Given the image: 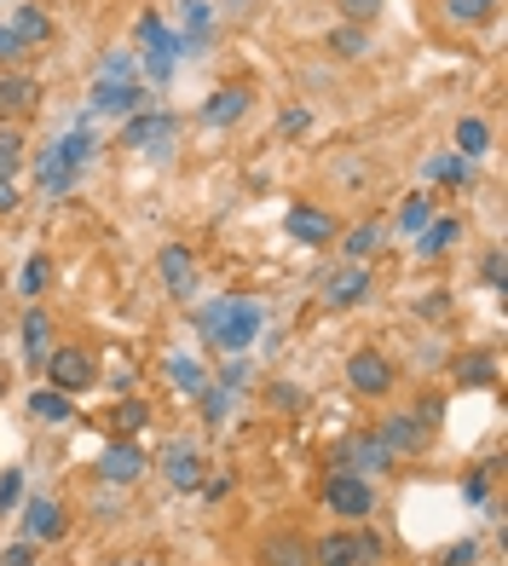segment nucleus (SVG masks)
<instances>
[{
    "label": "nucleus",
    "mask_w": 508,
    "mask_h": 566,
    "mask_svg": "<svg viewBox=\"0 0 508 566\" xmlns=\"http://www.w3.org/2000/svg\"><path fill=\"white\" fill-rule=\"evenodd\" d=\"M260 300L255 295H220V300H209V307L197 313V330L214 341V347H226L232 358L237 353H249L255 347V335H260Z\"/></svg>",
    "instance_id": "obj_1"
},
{
    "label": "nucleus",
    "mask_w": 508,
    "mask_h": 566,
    "mask_svg": "<svg viewBox=\"0 0 508 566\" xmlns=\"http://www.w3.org/2000/svg\"><path fill=\"white\" fill-rule=\"evenodd\" d=\"M388 469H393V451L376 439V428H358V434H347V439L330 445V474L370 480V474H388Z\"/></svg>",
    "instance_id": "obj_2"
},
{
    "label": "nucleus",
    "mask_w": 508,
    "mask_h": 566,
    "mask_svg": "<svg viewBox=\"0 0 508 566\" xmlns=\"http://www.w3.org/2000/svg\"><path fill=\"white\" fill-rule=\"evenodd\" d=\"M139 58H145V75L156 81V87H168L174 70H179V35L162 24L156 12L139 17Z\"/></svg>",
    "instance_id": "obj_3"
},
{
    "label": "nucleus",
    "mask_w": 508,
    "mask_h": 566,
    "mask_svg": "<svg viewBox=\"0 0 508 566\" xmlns=\"http://www.w3.org/2000/svg\"><path fill=\"white\" fill-rule=\"evenodd\" d=\"M312 561L318 566H376L381 561V532H370V526H353V532H335V538H323L312 543Z\"/></svg>",
    "instance_id": "obj_4"
},
{
    "label": "nucleus",
    "mask_w": 508,
    "mask_h": 566,
    "mask_svg": "<svg viewBox=\"0 0 508 566\" xmlns=\"http://www.w3.org/2000/svg\"><path fill=\"white\" fill-rule=\"evenodd\" d=\"M174 139H179V116H168V110H139V116H128V128H121V145L145 151L156 162L174 151Z\"/></svg>",
    "instance_id": "obj_5"
},
{
    "label": "nucleus",
    "mask_w": 508,
    "mask_h": 566,
    "mask_svg": "<svg viewBox=\"0 0 508 566\" xmlns=\"http://www.w3.org/2000/svg\"><path fill=\"white\" fill-rule=\"evenodd\" d=\"M323 503H330V515L358 526V520L376 515V485L358 480V474H330V480H323Z\"/></svg>",
    "instance_id": "obj_6"
},
{
    "label": "nucleus",
    "mask_w": 508,
    "mask_h": 566,
    "mask_svg": "<svg viewBox=\"0 0 508 566\" xmlns=\"http://www.w3.org/2000/svg\"><path fill=\"white\" fill-rule=\"evenodd\" d=\"M40 370H47V376H52V388H58V393H70V399H75V393H87L93 381H98V364H93V353H87V347H52Z\"/></svg>",
    "instance_id": "obj_7"
},
{
    "label": "nucleus",
    "mask_w": 508,
    "mask_h": 566,
    "mask_svg": "<svg viewBox=\"0 0 508 566\" xmlns=\"http://www.w3.org/2000/svg\"><path fill=\"white\" fill-rule=\"evenodd\" d=\"M347 388L358 399H388L393 393V358L388 353H376V347H358L347 358Z\"/></svg>",
    "instance_id": "obj_8"
},
{
    "label": "nucleus",
    "mask_w": 508,
    "mask_h": 566,
    "mask_svg": "<svg viewBox=\"0 0 508 566\" xmlns=\"http://www.w3.org/2000/svg\"><path fill=\"white\" fill-rule=\"evenodd\" d=\"M156 462H162V474H168L174 492H197V485H202V469H209L202 445H191V439H168Z\"/></svg>",
    "instance_id": "obj_9"
},
{
    "label": "nucleus",
    "mask_w": 508,
    "mask_h": 566,
    "mask_svg": "<svg viewBox=\"0 0 508 566\" xmlns=\"http://www.w3.org/2000/svg\"><path fill=\"white\" fill-rule=\"evenodd\" d=\"M283 237H295L300 249H323V243H335V220L312 209V202H290L283 209Z\"/></svg>",
    "instance_id": "obj_10"
},
{
    "label": "nucleus",
    "mask_w": 508,
    "mask_h": 566,
    "mask_svg": "<svg viewBox=\"0 0 508 566\" xmlns=\"http://www.w3.org/2000/svg\"><path fill=\"white\" fill-rule=\"evenodd\" d=\"M87 105L93 116H139L145 110V81H93Z\"/></svg>",
    "instance_id": "obj_11"
},
{
    "label": "nucleus",
    "mask_w": 508,
    "mask_h": 566,
    "mask_svg": "<svg viewBox=\"0 0 508 566\" xmlns=\"http://www.w3.org/2000/svg\"><path fill=\"white\" fill-rule=\"evenodd\" d=\"M376 439L388 445L393 457H411V451H422V445H428L434 434L422 428V416H416V411H393V416H381V422H376Z\"/></svg>",
    "instance_id": "obj_12"
},
{
    "label": "nucleus",
    "mask_w": 508,
    "mask_h": 566,
    "mask_svg": "<svg viewBox=\"0 0 508 566\" xmlns=\"http://www.w3.org/2000/svg\"><path fill=\"white\" fill-rule=\"evenodd\" d=\"M64 532H70V515H64L58 497H29L24 503V538L29 543H58Z\"/></svg>",
    "instance_id": "obj_13"
},
{
    "label": "nucleus",
    "mask_w": 508,
    "mask_h": 566,
    "mask_svg": "<svg viewBox=\"0 0 508 566\" xmlns=\"http://www.w3.org/2000/svg\"><path fill=\"white\" fill-rule=\"evenodd\" d=\"M156 272H162V283H168L174 300H191L197 295V260H191L186 243H168V249L156 255Z\"/></svg>",
    "instance_id": "obj_14"
},
{
    "label": "nucleus",
    "mask_w": 508,
    "mask_h": 566,
    "mask_svg": "<svg viewBox=\"0 0 508 566\" xmlns=\"http://www.w3.org/2000/svg\"><path fill=\"white\" fill-rule=\"evenodd\" d=\"M139 474H145V451H139L133 439H116L98 451V480L105 485H133Z\"/></svg>",
    "instance_id": "obj_15"
},
{
    "label": "nucleus",
    "mask_w": 508,
    "mask_h": 566,
    "mask_svg": "<svg viewBox=\"0 0 508 566\" xmlns=\"http://www.w3.org/2000/svg\"><path fill=\"white\" fill-rule=\"evenodd\" d=\"M364 295H370V272H364V260H347L341 272L323 278V300H330V307H358Z\"/></svg>",
    "instance_id": "obj_16"
},
{
    "label": "nucleus",
    "mask_w": 508,
    "mask_h": 566,
    "mask_svg": "<svg viewBox=\"0 0 508 566\" xmlns=\"http://www.w3.org/2000/svg\"><path fill=\"white\" fill-rule=\"evenodd\" d=\"M35 98H40V81L35 75H24V70H7V75H0V121L29 116Z\"/></svg>",
    "instance_id": "obj_17"
},
{
    "label": "nucleus",
    "mask_w": 508,
    "mask_h": 566,
    "mask_svg": "<svg viewBox=\"0 0 508 566\" xmlns=\"http://www.w3.org/2000/svg\"><path fill=\"white\" fill-rule=\"evenodd\" d=\"M7 30H12L17 40H24V52H29V47H47V40H52V12H47V7H35V0H24V7H12Z\"/></svg>",
    "instance_id": "obj_18"
},
{
    "label": "nucleus",
    "mask_w": 508,
    "mask_h": 566,
    "mask_svg": "<svg viewBox=\"0 0 508 566\" xmlns=\"http://www.w3.org/2000/svg\"><path fill=\"white\" fill-rule=\"evenodd\" d=\"M243 116H249V87H220V93H209V105H202L209 128H237Z\"/></svg>",
    "instance_id": "obj_19"
},
{
    "label": "nucleus",
    "mask_w": 508,
    "mask_h": 566,
    "mask_svg": "<svg viewBox=\"0 0 508 566\" xmlns=\"http://www.w3.org/2000/svg\"><path fill=\"white\" fill-rule=\"evenodd\" d=\"M457 237H462V220H457V214L428 220V226L416 232V255H422V260H439L445 249H457Z\"/></svg>",
    "instance_id": "obj_20"
},
{
    "label": "nucleus",
    "mask_w": 508,
    "mask_h": 566,
    "mask_svg": "<svg viewBox=\"0 0 508 566\" xmlns=\"http://www.w3.org/2000/svg\"><path fill=\"white\" fill-rule=\"evenodd\" d=\"M179 24H186V35H179V52H202L209 24H214V7H209V0H179Z\"/></svg>",
    "instance_id": "obj_21"
},
{
    "label": "nucleus",
    "mask_w": 508,
    "mask_h": 566,
    "mask_svg": "<svg viewBox=\"0 0 508 566\" xmlns=\"http://www.w3.org/2000/svg\"><path fill=\"white\" fill-rule=\"evenodd\" d=\"M47 353H52V318L40 313V307H29L24 313V358H29V370H40Z\"/></svg>",
    "instance_id": "obj_22"
},
{
    "label": "nucleus",
    "mask_w": 508,
    "mask_h": 566,
    "mask_svg": "<svg viewBox=\"0 0 508 566\" xmlns=\"http://www.w3.org/2000/svg\"><path fill=\"white\" fill-rule=\"evenodd\" d=\"M75 179H81V174L64 162V151H58V145H52L47 156H40V191H47V197H70V191H75Z\"/></svg>",
    "instance_id": "obj_23"
},
{
    "label": "nucleus",
    "mask_w": 508,
    "mask_h": 566,
    "mask_svg": "<svg viewBox=\"0 0 508 566\" xmlns=\"http://www.w3.org/2000/svg\"><path fill=\"white\" fill-rule=\"evenodd\" d=\"M29 416L35 422H52V428H58V422H75V399L58 393V388H35L29 393Z\"/></svg>",
    "instance_id": "obj_24"
},
{
    "label": "nucleus",
    "mask_w": 508,
    "mask_h": 566,
    "mask_svg": "<svg viewBox=\"0 0 508 566\" xmlns=\"http://www.w3.org/2000/svg\"><path fill=\"white\" fill-rule=\"evenodd\" d=\"M168 381H174L179 393L202 399V388H209V370H202V358H191V353H168Z\"/></svg>",
    "instance_id": "obj_25"
},
{
    "label": "nucleus",
    "mask_w": 508,
    "mask_h": 566,
    "mask_svg": "<svg viewBox=\"0 0 508 566\" xmlns=\"http://www.w3.org/2000/svg\"><path fill=\"white\" fill-rule=\"evenodd\" d=\"M485 151H492V128H485V121L480 116H462L457 121V156H485Z\"/></svg>",
    "instance_id": "obj_26"
},
{
    "label": "nucleus",
    "mask_w": 508,
    "mask_h": 566,
    "mask_svg": "<svg viewBox=\"0 0 508 566\" xmlns=\"http://www.w3.org/2000/svg\"><path fill=\"white\" fill-rule=\"evenodd\" d=\"M457 381H462V388H492V381H497V358L492 353L457 358Z\"/></svg>",
    "instance_id": "obj_27"
},
{
    "label": "nucleus",
    "mask_w": 508,
    "mask_h": 566,
    "mask_svg": "<svg viewBox=\"0 0 508 566\" xmlns=\"http://www.w3.org/2000/svg\"><path fill=\"white\" fill-rule=\"evenodd\" d=\"M24 133L12 128V121H0V179H17V168H24Z\"/></svg>",
    "instance_id": "obj_28"
},
{
    "label": "nucleus",
    "mask_w": 508,
    "mask_h": 566,
    "mask_svg": "<svg viewBox=\"0 0 508 566\" xmlns=\"http://www.w3.org/2000/svg\"><path fill=\"white\" fill-rule=\"evenodd\" d=\"M428 220H434V197H428V191H411V197H404V209H399V232L416 237Z\"/></svg>",
    "instance_id": "obj_29"
},
{
    "label": "nucleus",
    "mask_w": 508,
    "mask_h": 566,
    "mask_svg": "<svg viewBox=\"0 0 508 566\" xmlns=\"http://www.w3.org/2000/svg\"><path fill=\"white\" fill-rule=\"evenodd\" d=\"M422 174H428V179H445V186H469V179H474V162H469V156H434Z\"/></svg>",
    "instance_id": "obj_30"
},
{
    "label": "nucleus",
    "mask_w": 508,
    "mask_h": 566,
    "mask_svg": "<svg viewBox=\"0 0 508 566\" xmlns=\"http://www.w3.org/2000/svg\"><path fill=\"white\" fill-rule=\"evenodd\" d=\"M445 17H451V24H492L497 0H445Z\"/></svg>",
    "instance_id": "obj_31"
},
{
    "label": "nucleus",
    "mask_w": 508,
    "mask_h": 566,
    "mask_svg": "<svg viewBox=\"0 0 508 566\" xmlns=\"http://www.w3.org/2000/svg\"><path fill=\"white\" fill-rule=\"evenodd\" d=\"M47 278H52V260H47V255H29V260H24V272H17V295L35 300L40 290H47Z\"/></svg>",
    "instance_id": "obj_32"
},
{
    "label": "nucleus",
    "mask_w": 508,
    "mask_h": 566,
    "mask_svg": "<svg viewBox=\"0 0 508 566\" xmlns=\"http://www.w3.org/2000/svg\"><path fill=\"white\" fill-rule=\"evenodd\" d=\"M341 249H347V260H370V255L381 249V226H376V220H364V226L347 232V243H341Z\"/></svg>",
    "instance_id": "obj_33"
},
{
    "label": "nucleus",
    "mask_w": 508,
    "mask_h": 566,
    "mask_svg": "<svg viewBox=\"0 0 508 566\" xmlns=\"http://www.w3.org/2000/svg\"><path fill=\"white\" fill-rule=\"evenodd\" d=\"M364 47H370V35H364L358 24L330 30V52H335V58H364Z\"/></svg>",
    "instance_id": "obj_34"
},
{
    "label": "nucleus",
    "mask_w": 508,
    "mask_h": 566,
    "mask_svg": "<svg viewBox=\"0 0 508 566\" xmlns=\"http://www.w3.org/2000/svg\"><path fill=\"white\" fill-rule=\"evenodd\" d=\"M133 70H139V58H133L128 47H116V52H105V64H98L93 81H139Z\"/></svg>",
    "instance_id": "obj_35"
},
{
    "label": "nucleus",
    "mask_w": 508,
    "mask_h": 566,
    "mask_svg": "<svg viewBox=\"0 0 508 566\" xmlns=\"http://www.w3.org/2000/svg\"><path fill=\"white\" fill-rule=\"evenodd\" d=\"M110 422H116V434H133V428H145V422H151V404L145 399H121Z\"/></svg>",
    "instance_id": "obj_36"
},
{
    "label": "nucleus",
    "mask_w": 508,
    "mask_h": 566,
    "mask_svg": "<svg viewBox=\"0 0 508 566\" xmlns=\"http://www.w3.org/2000/svg\"><path fill=\"white\" fill-rule=\"evenodd\" d=\"M307 555H312V550H307L300 538H277L272 550H267V561H272V566H307Z\"/></svg>",
    "instance_id": "obj_37"
},
{
    "label": "nucleus",
    "mask_w": 508,
    "mask_h": 566,
    "mask_svg": "<svg viewBox=\"0 0 508 566\" xmlns=\"http://www.w3.org/2000/svg\"><path fill=\"white\" fill-rule=\"evenodd\" d=\"M492 474H497V462H485V469H474L469 480H462V503H485V497H492Z\"/></svg>",
    "instance_id": "obj_38"
},
{
    "label": "nucleus",
    "mask_w": 508,
    "mask_h": 566,
    "mask_svg": "<svg viewBox=\"0 0 508 566\" xmlns=\"http://www.w3.org/2000/svg\"><path fill=\"white\" fill-rule=\"evenodd\" d=\"M24 503V469H7L0 474V515H12Z\"/></svg>",
    "instance_id": "obj_39"
},
{
    "label": "nucleus",
    "mask_w": 508,
    "mask_h": 566,
    "mask_svg": "<svg viewBox=\"0 0 508 566\" xmlns=\"http://www.w3.org/2000/svg\"><path fill=\"white\" fill-rule=\"evenodd\" d=\"M335 7H341V17H347V24H376V17H381V0H335Z\"/></svg>",
    "instance_id": "obj_40"
},
{
    "label": "nucleus",
    "mask_w": 508,
    "mask_h": 566,
    "mask_svg": "<svg viewBox=\"0 0 508 566\" xmlns=\"http://www.w3.org/2000/svg\"><path fill=\"white\" fill-rule=\"evenodd\" d=\"M480 561V543L474 538H462V543H451V550L439 555V566H474Z\"/></svg>",
    "instance_id": "obj_41"
},
{
    "label": "nucleus",
    "mask_w": 508,
    "mask_h": 566,
    "mask_svg": "<svg viewBox=\"0 0 508 566\" xmlns=\"http://www.w3.org/2000/svg\"><path fill=\"white\" fill-rule=\"evenodd\" d=\"M480 278H485V290H497V295H503V249H492V255L480 260Z\"/></svg>",
    "instance_id": "obj_42"
},
{
    "label": "nucleus",
    "mask_w": 508,
    "mask_h": 566,
    "mask_svg": "<svg viewBox=\"0 0 508 566\" xmlns=\"http://www.w3.org/2000/svg\"><path fill=\"white\" fill-rule=\"evenodd\" d=\"M0 566H35V543L24 538V543H12L7 555H0Z\"/></svg>",
    "instance_id": "obj_43"
},
{
    "label": "nucleus",
    "mask_w": 508,
    "mask_h": 566,
    "mask_svg": "<svg viewBox=\"0 0 508 566\" xmlns=\"http://www.w3.org/2000/svg\"><path fill=\"white\" fill-rule=\"evenodd\" d=\"M12 58H24V40H17L7 24H0V64H12Z\"/></svg>",
    "instance_id": "obj_44"
},
{
    "label": "nucleus",
    "mask_w": 508,
    "mask_h": 566,
    "mask_svg": "<svg viewBox=\"0 0 508 566\" xmlns=\"http://www.w3.org/2000/svg\"><path fill=\"white\" fill-rule=\"evenodd\" d=\"M307 121H312V116L295 105V110H283V116H277V128H283V133H307Z\"/></svg>",
    "instance_id": "obj_45"
},
{
    "label": "nucleus",
    "mask_w": 508,
    "mask_h": 566,
    "mask_svg": "<svg viewBox=\"0 0 508 566\" xmlns=\"http://www.w3.org/2000/svg\"><path fill=\"white\" fill-rule=\"evenodd\" d=\"M17 202H24V191H17V186H12V179H0V214H12V209H17Z\"/></svg>",
    "instance_id": "obj_46"
},
{
    "label": "nucleus",
    "mask_w": 508,
    "mask_h": 566,
    "mask_svg": "<svg viewBox=\"0 0 508 566\" xmlns=\"http://www.w3.org/2000/svg\"><path fill=\"white\" fill-rule=\"evenodd\" d=\"M0 399H7V376H0Z\"/></svg>",
    "instance_id": "obj_47"
},
{
    "label": "nucleus",
    "mask_w": 508,
    "mask_h": 566,
    "mask_svg": "<svg viewBox=\"0 0 508 566\" xmlns=\"http://www.w3.org/2000/svg\"><path fill=\"white\" fill-rule=\"evenodd\" d=\"M121 566H145V561H121Z\"/></svg>",
    "instance_id": "obj_48"
}]
</instances>
